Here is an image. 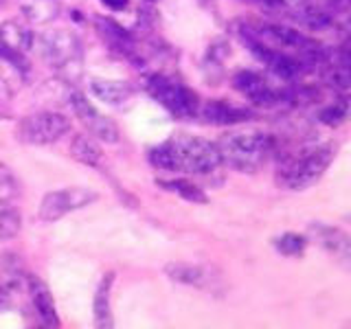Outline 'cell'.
<instances>
[{
	"label": "cell",
	"instance_id": "24",
	"mask_svg": "<svg viewBox=\"0 0 351 329\" xmlns=\"http://www.w3.org/2000/svg\"><path fill=\"white\" fill-rule=\"evenodd\" d=\"M20 200V182L16 173L7 164L0 162V208L5 206H18Z\"/></svg>",
	"mask_w": 351,
	"mask_h": 329
},
{
	"label": "cell",
	"instance_id": "27",
	"mask_svg": "<svg viewBox=\"0 0 351 329\" xmlns=\"http://www.w3.org/2000/svg\"><path fill=\"white\" fill-rule=\"evenodd\" d=\"M277 248L279 252H283V255H303V250H305V239L301 235H296V233H285L277 239Z\"/></svg>",
	"mask_w": 351,
	"mask_h": 329
},
{
	"label": "cell",
	"instance_id": "9",
	"mask_svg": "<svg viewBox=\"0 0 351 329\" xmlns=\"http://www.w3.org/2000/svg\"><path fill=\"white\" fill-rule=\"evenodd\" d=\"M69 101H71V108L75 110L77 119H80L84 123V127L88 130V134H93L97 141H101V143H117L119 141V125L110 117L99 112V110L88 101L86 95L73 90Z\"/></svg>",
	"mask_w": 351,
	"mask_h": 329
},
{
	"label": "cell",
	"instance_id": "32",
	"mask_svg": "<svg viewBox=\"0 0 351 329\" xmlns=\"http://www.w3.org/2000/svg\"><path fill=\"white\" fill-rule=\"evenodd\" d=\"M3 3H5V0H0V5H3Z\"/></svg>",
	"mask_w": 351,
	"mask_h": 329
},
{
	"label": "cell",
	"instance_id": "21",
	"mask_svg": "<svg viewBox=\"0 0 351 329\" xmlns=\"http://www.w3.org/2000/svg\"><path fill=\"white\" fill-rule=\"evenodd\" d=\"M97 31H99V36L106 40L108 47H112L114 51L125 53L132 49V44H134L130 31H125L123 27L117 25V22L110 18H97Z\"/></svg>",
	"mask_w": 351,
	"mask_h": 329
},
{
	"label": "cell",
	"instance_id": "23",
	"mask_svg": "<svg viewBox=\"0 0 351 329\" xmlns=\"http://www.w3.org/2000/svg\"><path fill=\"white\" fill-rule=\"evenodd\" d=\"M20 3L27 20L33 25H47L60 11L58 0H20Z\"/></svg>",
	"mask_w": 351,
	"mask_h": 329
},
{
	"label": "cell",
	"instance_id": "17",
	"mask_svg": "<svg viewBox=\"0 0 351 329\" xmlns=\"http://www.w3.org/2000/svg\"><path fill=\"white\" fill-rule=\"evenodd\" d=\"M165 272L176 283H182V285H193V288H211L215 283L213 272L204 268V266H193V263H171V266L165 268Z\"/></svg>",
	"mask_w": 351,
	"mask_h": 329
},
{
	"label": "cell",
	"instance_id": "13",
	"mask_svg": "<svg viewBox=\"0 0 351 329\" xmlns=\"http://www.w3.org/2000/svg\"><path fill=\"white\" fill-rule=\"evenodd\" d=\"M27 288H29L33 310L40 316V321L47 327H60V316L58 310H55L53 294L47 288V283L40 281L38 277H27Z\"/></svg>",
	"mask_w": 351,
	"mask_h": 329
},
{
	"label": "cell",
	"instance_id": "1",
	"mask_svg": "<svg viewBox=\"0 0 351 329\" xmlns=\"http://www.w3.org/2000/svg\"><path fill=\"white\" fill-rule=\"evenodd\" d=\"M149 164L165 171L211 173L222 164L215 143L200 136H173L149 149Z\"/></svg>",
	"mask_w": 351,
	"mask_h": 329
},
{
	"label": "cell",
	"instance_id": "6",
	"mask_svg": "<svg viewBox=\"0 0 351 329\" xmlns=\"http://www.w3.org/2000/svg\"><path fill=\"white\" fill-rule=\"evenodd\" d=\"M329 162H332V149L329 147L307 151L296 160L285 164L283 171H279V184L288 186L292 191L307 189V186L316 184L323 178Z\"/></svg>",
	"mask_w": 351,
	"mask_h": 329
},
{
	"label": "cell",
	"instance_id": "22",
	"mask_svg": "<svg viewBox=\"0 0 351 329\" xmlns=\"http://www.w3.org/2000/svg\"><path fill=\"white\" fill-rule=\"evenodd\" d=\"M294 18L301 22L303 27L312 29V31H325L334 25V16L332 11H327L325 7H312V5H303L294 11Z\"/></svg>",
	"mask_w": 351,
	"mask_h": 329
},
{
	"label": "cell",
	"instance_id": "7",
	"mask_svg": "<svg viewBox=\"0 0 351 329\" xmlns=\"http://www.w3.org/2000/svg\"><path fill=\"white\" fill-rule=\"evenodd\" d=\"M241 36H244V44L250 49V53L255 55V58L266 66V69L277 75L279 80H285V82H294L296 77L301 75L303 66L299 62H294L292 58H288V55L279 53L277 49L272 47V44L268 42H261L257 36H252L250 31H241Z\"/></svg>",
	"mask_w": 351,
	"mask_h": 329
},
{
	"label": "cell",
	"instance_id": "4",
	"mask_svg": "<svg viewBox=\"0 0 351 329\" xmlns=\"http://www.w3.org/2000/svg\"><path fill=\"white\" fill-rule=\"evenodd\" d=\"M71 130V119L53 110H40L18 121L16 136L25 145H51Z\"/></svg>",
	"mask_w": 351,
	"mask_h": 329
},
{
	"label": "cell",
	"instance_id": "14",
	"mask_svg": "<svg viewBox=\"0 0 351 329\" xmlns=\"http://www.w3.org/2000/svg\"><path fill=\"white\" fill-rule=\"evenodd\" d=\"M31 44H33L31 31L25 25L11 20L0 25V53L11 55V58H25Z\"/></svg>",
	"mask_w": 351,
	"mask_h": 329
},
{
	"label": "cell",
	"instance_id": "12",
	"mask_svg": "<svg viewBox=\"0 0 351 329\" xmlns=\"http://www.w3.org/2000/svg\"><path fill=\"white\" fill-rule=\"evenodd\" d=\"M312 230H314V237L318 239V244H321L336 261H340L343 266H347L351 270V239H349V235H345L343 230L327 226V224H314Z\"/></svg>",
	"mask_w": 351,
	"mask_h": 329
},
{
	"label": "cell",
	"instance_id": "8",
	"mask_svg": "<svg viewBox=\"0 0 351 329\" xmlns=\"http://www.w3.org/2000/svg\"><path fill=\"white\" fill-rule=\"evenodd\" d=\"M97 200V193L90 189H82V186H69V189L51 191L42 197L40 202V219L44 222H55V219L64 217L66 213L77 211L86 204Z\"/></svg>",
	"mask_w": 351,
	"mask_h": 329
},
{
	"label": "cell",
	"instance_id": "29",
	"mask_svg": "<svg viewBox=\"0 0 351 329\" xmlns=\"http://www.w3.org/2000/svg\"><path fill=\"white\" fill-rule=\"evenodd\" d=\"M351 5V0H327V11H343Z\"/></svg>",
	"mask_w": 351,
	"mask_h": 329
},
{
	"label": "cell",
	"instance_id": "31",
	"mask_svg": "<svg viewBox=\"0 0 351 329\" xmlns=\"http://www.w3.org/2000/svg\"><path fill=\"white\" fill-rule=\"evenodd\" d=\"M5 305H7V294L3 290V285H0V310H5Z\"/></svg>",
	"mask_w": 351,
	"mask_h": 329
},
{
	"label": "cell",
	"instance_id": "2",
	"mask_svg": "<svg viewBox=\"0 0 351 329\" xmlns=\"http://www.w3.org/2000/svg\"><path fill=\"white\" fill-rule=\"evenodd\" d=\"M274 145L277 141L263 132H233V134L219 138L217 149L222 162H226L228 167L252 173L270 158Z\"/></svg>",
	"mask_w": 351,
	"mask_h": 329
},
{
	"label": "cell",
	"instance_id": "30",
	"mask_svg": "<svg viewBox=\"0 0 351 329\" xmlns=\"http://www.w3.org/2000/svg\"><path fill=\"white\" fill-rule=\"evenodd\" d=\"M101 3L108 7V9H112V11H123L128 7L130 0H101Z\"/></svg>",
	"mask_w": 351,
	"mask_h": 329
},
{
	"label": "cell",
	"instance_id": "28",
	"mask_svg": "<svg viewBox=\"0 0 351 329\" xmlns=\"http://www.w3.org/2000/svg\"><path fill=\"white\" fill-rule=\"evenodd\" d=\"M345 117H347V103H343V101L325 108L323 112L318 114V119H321L325 125H338Z\"/></svg>",
	"mask_w": 351,
	"mask_h": 329
},
{
	"label": "cell",
	"instance_id": "15",
	"mask_svg": "<svg viewBox=\"0 0 351 329\" xmlns=\"http://www.w3.org/2000/svg\"><path fill=\"white\" fill-rule=\"evenodd\" d=\"M200 112L213 125H237V123H246V121L255 117L250 110L233 106L228 101H208L202 106Z\"/></svg>",
	"mask_w": 351,
	"mask_h": 329
},
{
	"label": "cell",
	"instance_id": "5",
	"mask_svg": "<svg viewBox=\"0 0 351 329\" xmlns=\"http://www.w3.org/2000/svg\"><path fill=\"white\" fill-rule=\"evenodd\" d=\"M147 93L173 117L186 119L200 112V99H197V95L191 88L178 84L167 75H152L147 80Z\"/></svg>",
	"mask_w": 351,
	"mask_h": 329
},
{
	"label": "cell",
	"instance_id": "16",
	"mask_svg": "<svg viewBox=\"0 0 351 329\" xmlns=\"http://www.w3.org/2000/svg\"><path fill=\"white\" fill-rule=\"evenodd\" d=\"M22 84H25L22 58H11V55L0 53V101L16 97Z\"/></svg>",
	"mask_w": 351,
	"mask_h": 329
},
{
	"label": "cell",
	"instance_id": "3",
	"mask_svg": "<svg viewBox=\"0 0 351 329\" xmlns=\"http://www.w3.org/2000/svg\"><path fill=\"white\" fill-rule=\"evenodd\" d=\"M42 53H44V60H47L64 80H75L77 75H82L84 47L73 31L69 29L49 31L47 36L42 38Z\"/></svg>",
	"mask_w": 351,
	"mask_h": 329
},
{
	"label": "cell",
	"instance_id": "20",
	"mask_svg": "<svg viewBox=\"0 0 351 329\" xmlns=\"http://www.w3.org/2000/svg\"><path fill=\"white\" fill-rule=\"evenodd\" d=\"M114 274L108 272L106 277L99 281L97 292H95V323L97 327H112V307H110V292H112Z\"/></svg>",
	"mask_w": 351,
	"mask_h": 329
},
{
	"label": "cell",
	"instance_id": "11",
	"mask_svg": "<svg viewBox=\"0 0 351 329\" xmlns=\"http://www.w3.org/2000/svg\"><path fill=\"white\" fill-rule=\"evenodd\" d=\"M233 86L241 95H246L250 101H255L257 106H272L281 101V93L274 90L268 86V82L263 80V75L255 71H239L233 77Z\"/></svg>",
	"mask_w": 351,
	"mask_h": 329
},
{
	"label": "cell",
	"instance_id": "26",
	"mask_svg": "<svg viewBox=\"0 0 351 329\" xmlns=\"http://www.w3.org/2000/svg\"><path fill=\"white\" fill-rule=\"evenodd\" d=\"M20 230V211L18 206H5L0 208V237L11 239Z\"/></svg>",
	"mask_w": 351,
	"mask_h": 329
},
{
	"label": "cell",
	"instance_id": "10",
	"mask_svg": "<svg viewBox=\"0 0 351 329\" xmlns=\"http://www.w3.org/2000/svg\"><path fill=\"white\" fill-rule=\"evenodd\" d=\"M246 31H250L252 36H257L261 42H272V44H277V47L299 51L301 55L316 47V40H310L305 33H301L299 29H292L288 25H261L255 29L246 27Z\"/></svg>",
	"mask_w": 351,
	"mask_h": 329
},
{
	"label": "cell",
	"instance_id": "25",
	"mask_svg": "<svg viewBox=\"0 0 351 329\" xmlns=\"http://www.w3.org/2000/svg\"><path fill=\"white\" fill-rule=\"evenodd\" d=\"M160 186H165V189H169L173 193H178L182 200H189V202H197V204H204L206 202V195L204 191L200 189V186H195L193 182L189 180H169V182H165L160 180Z\"/></svg>",
	"mask_w": 351,
	"mask_h": 329
},
{
	"label": "cell",
	"instance_id": "19",
	"mask_svg": "<svg viewBox=\"0 0 351 329\" xmlns=\"http://www.w3.org/2000/svg\"><path fill=\"white\" fill-rule=\"evenodd\" d=\"M71 156L88 167H99L104 162V149L93 134H77L71 143Z\"/></svg>",
	"mask_w": 351,
	"mask_h": 329
},
{
	"label": "cell",
	"instance_id": "18",
	"mask_svg": "<svg viewBox=\"0 0 351 329\" xmlns=\"http://www.w3.org/2000/svg\"><path fill=\"white\" fill-rule=\"evenodd\" d=\"M90 90L99 99V101L110 103V106H121L128 99L134 97V88L128 82H114V80H93Z\"/></svg>",
	"mask_w": 351,
	"mask_h": 329
}]
</instances>
